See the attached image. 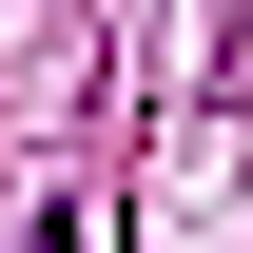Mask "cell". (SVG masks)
I'll list each match as a JSON object with an SVG mask.
<instances>
[{"instance_id":"cell-1","label":"cell","mask_w":253,"mask_h":253,"mask_svg":"<svg viewBox=\"0 0 253 253\" xmlns=\"http://www.w3.org/2000/svg\"><path fill=\"white\" fill-rule=\"evenodd\" d=\"M20 253H97V234H78V214H59V195H39V214H20Z\"/></svg>"}]
</instances>
